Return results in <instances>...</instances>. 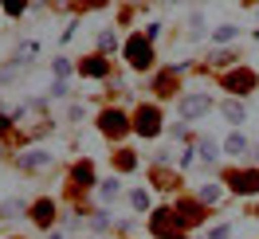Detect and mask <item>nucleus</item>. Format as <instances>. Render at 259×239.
<instances>
[{
  "label": "nucleus",
  "instance_id": "11",
  "mask_svg": "<svg viewBox=\"0 0 259 239\" xmlns=\"http://www.w3.org/2000/svg\"><path fill=\"white\" fill-rule=\"evenodd\" d=\"M79 75H87V79H106V75H110V63H106L102 55H87L79 63Z\"/></svg>",
  "mask_w": 259,
  "mask_h": 239
},
{
  "label": "nucleus",
  "instance_id": "20",
  "mask_svg": "<svg viewBox=\"0 0 259 239\" xmlns=\"http://www.w3.org/2000/svg\"><path fill=\"white\" fill-rule=\"evenodd\" d=\"M236 35H240V28H236V24H220V28L212 32V39H216V43H232Z\"/></svg>",
  "mask_w": 259,
  "mask_h": 239
},
{
  "label": "nucleus",
  "instance_id": "9",
  "mask_svg": "<svg viewBox=\"0 0 259 239\" xmlns=\"http://www.w3.org/2000/svg\"><path fill=\"white\" fill-rule=\"evenodd\" d=\"M28 216H32V223L35 227H44V231H51V223H55V200H35L32 208H28Z\"/></svg>",
  "mask_w": 259,
  "mask_h": 239
},
{
  "label": "nucleus",
  "instance_id": "16",
  "mask_svg": "<svg viewBox=\"0 0 259 239\" xmlns=\"http://www.w3.org/2000/svg\"><path fill=\"white\" fill-rule=\"evenodd\" d=\"M173 75H177V67H169L165 75H157V79H153V90H157V94H161V98L177 94V90H173Z\"/></svg>",
  "mask_w": 259,
  "mask_h": 239
},
{
  "label": "nucleus",
  "instance_id": "29",
  "mask_svg": "<svg viewBox=\"0 0 259 239\" xmlns=\"http://www.w3.org/2000/svg\"><path fill=\"white\" fill-rule=\"evenodd\" d=\"M102 4H106V0H87V8H102Z\"/></svg>",
  "mask_w": 259,
  "mask_h": 239
},
{
  "label": "nucleus",
  "instance_id": "32",
  "mask_svg": "<svg viewBox=\"0 0 259 239\" xmlns=\"http://www.w3.org/2000/svg\"><path fill=\"white\" fill-rule=\"evenodd\" d=\"M0 153H4V145H0Z\"/></svg>",
  "mask_w": 259,
  "mask_h": 239
},
{
  "label": "nucleus",
  "instance_id": "22",
  "mask_svg": "<svg viewBox=\"0 0 259 239\" xmlns=\"http://www.w3.org/2000/svg\"><path fill=\"white\" fill-rule=\"evenodd\" d=\"M118 47V32H114V28H102V32H98V51H114Z\"/></svg>",
  "mask_w": 259,
  "mask_h": 239
},
{
  "label": "nucleus",
  "instance_id": "25",
  "mask_svg": "<svg viewBox=\"0 0 259 239\" xmlns=\"http://www.w3.org/2000/svg\"><path fill=\"white\" fill-rule=\"evenodd\" d=\"M204 239H232V227H228V223H220V227L204 231Z\"/></svg>",
  "mask_w": 259,
  "mask_h": 239
},
{
  "label": "nucleus",
  "instance_id": "7",
  "mask_svg": "<svg viewBox=\"0 0 259 239\" xmlns=\"http://www.w3.org/2000/svg\"><path fill=\"white\" fill-rule=\"evenodd\" d=\"M98 129H102L106 137H126V129H134V122H130L122 110H102L98 114Z\"/></svg>",
  "mask_w": 259,
  "mask_h": 239
},
{
  "label": "nucleus",
  "instance_id": "1",
  "mask_svg": "<svg viewBox=\"0 0 259 239\" xmlns=\"http://www.w3.org/2000/svg\"><path fill=\"white\" fill-rule=\"evenodd\" d=\"M126 63L134 71H149L153 67V43H149L146 35H130L126 39Z\"/></svg>",
  "mask_w": 259,
  "mask_h": 239
},
{
  "label": "nucleus",
  "instance_id": "8",
  "mask_svg": "<svg viewBox=\"0 0 259 239\" xmlns=\"http://www.w3.org/2000/svg\"><path fill=\"white\" fill-rule=\"evenodd\" d=\"M228 188L232 192H240V196H255L259 192V169H236V173L228 176Z\"/></svg>",
  "mask_w": 259,
  "mask_h": 239
},
{
  "label": "nucleus",
  "instance_id": "23",
  "mask_svg": "<svg viewBox=\"0 0 259 239\" xmlns=\"http://www.w3.org/2000/svg\"><path fill=\"white\" fill-rule=\"evenodd\" d=\"M130 204H134V212H149V192L146 188H134V192H130Z\"/></svg>",
  "mask_w": 259,
  "mask_h": 239
},
{
  "label": "nucleus",
  "instance_id": "10",
  "mask_svg": "<svg viewBox=\"0 0 259 239\" xmlns=\"http://www.w3.org/2000/svg\"><path fill=\"white\" fill-rule=\"evenodd\" d=\"M177 220H181V227H196V223L204 220V208H200V200H177Z\"/></svg>",
  "mask_w": 259,
  "mask_h": 239
},
{
  "label": "nucleus",
  "instance_id": "28",
  "mask_svg": "<svg viewBox=\"0 0 259 239\" xmlns=\"http://www.w3.org/2000/svg\"><path fill=\"white\" fill-rule=\"evenodd\" d=\"M55 75H59V79H67V75H71V63H67V59H55Z\"/></svg>",
  "mask_w": 259,
  "mask_h": 239
},
{
  "label": "nucleus",
  "instance_id": "2",
  "mask_svg": "<svg viewBox=\"0 0 259 239\" xmlns=\"http://www.w3.org/2000/svg\"><path fill=\"white\" fill-rule=\"evenodd\" d=\"M149 231L157 239H181V220L173 208H157L153 216H149Z\"/></svg>",
  "mask_w": 259,
  "mask_h": 239
},
{
  "label": "nucleus",
  "instance_id": "19",
  "mask_svg": "<svg viewBox=\"0 0 259 239\" xmlns=\"http://www.w3.org/2000/svg\"><path fill=\"white\" fill-rule=\"evenodd\" d=\"M196 200H200V204H220V184H200Z\"/></svg>",
  "mask_w": 259,
  "mask_h": 239
},
{
  "label": "nucleus",
  "instance_id": "4",
  "mask_svg": "<svg viewBox=\"0 0 259 239\" xmlns=\"http://www.w3.org/2000/svg\"><path fill=\"white\" fill-rule=\"evenodd\" d=\"M134 133L157 137V133H161V110H157V106H138V114H134Z\"/></svg>",
  "mask_w": 259,
  "mask_h": 239
},
{
  "label": "nucleus",
  "instance_id": "24",
  "mask_svg": "<svg viewBox=\"0 0 259 239\" xmlns=\"http://www.w3.org/2000/svg\"><path fill=\"white\" fill-rule=\"evenodd\" d=\"M0 8H4V16H20L28 8V0H0Z\"/></svg>",
  "mask_w": 259,
  "mask_h": 239
},
{
  "label": "nucleus",
  "instance_id": "18",
  "mask_svg": "<svg viewBox=\"0 0 259 239\" xmlns=\"http://www.w3.org/2000/svg\"><path fill=\"white\" fill-rule=\"evenodd\" d=\"M118 192H122V180H118V176H110V180H102L98 200H102V204H110V200H118Z\"/></svg>",
  "mask_w": 259,
  "mask_h": 239
},
{
  "label": "nucleus",
  "instance_id": "26",
  "mask_svg": "<svg viewBox=\"0 0 259 239\" xmlns=\"http://www.w3.org/2000/svg\"><path fill=\"white\" fill-rule=\"evenodd\" d=\"M91 227H95V231H106V227H110V220H106V212H95V220H91Z\"/></svg>",
  "mask_w": 259,
  "mask_h": 239
},
{
  "label": "nucleus",
  "instance_id": "31",
  "mask_svg": "<svg viewBox=\"0 0 259 239\" xmlns=\"http://www.w3.org/2000/svg\"><path fill=\"white\" fill-rule=\"evenodd\" d=\"M4 126H8V114H0V129H4Z\"/></svg>",
  "mask_w": 259,
  "mask_h": 239
},
{
  "label": "nucleus",
  "instance_id": "12",
  "mask_svg": "<svg viewBox=\"0 0 259 239\" xmlns=\"http://www.w3.org/2000/svg\"><path fill=\"white\" fill-rule=\"evenodd\" d=\"M71 180H75V188H91V184H95V165H91V161H79V165L71 169Z\"/></svg>",
  "mask_w": 259,
  "mask_h": 239
},
{
  "label": "nucleus",
  "instance_id": "17",
  "mask_svg": "<svg viewBox=\"0 0 259 239\" xmlns=\"http://www.w3.org/2000/svg\"><path fill=\"white\" fill-rule=\"evenodd\" d=\"M196 157L204 161V165H212V161H220V145L212 141V137H204V141L196 145Z\"/></svg>",
  "mask_w": 259,
  "mask_h": 239
},
{
  "label": "nucleus",
  "instance_id": "3",
  "mask_svg": "<svg viewBox=\"0 0 259 239\" xmlns=\"http://www.w3.org/2000/svg\"><path fill=\"white\" fill-rule=\"evenodd\" d=\"M208 110H212V98L204 90H193V94H185L177 102V114L185 122H200V118H208Z\"/></svg>",
  "mask_w": 259,
  "mask_h": 239
},
{
  "label": "nucleus",
  "instance_id": "13",
  "mask_svg": "<svg viewBox=\"0 0 259 239\" xmlns=\"http://www.w3.org/2000/svg\"><path fill=\"white\" fill-rule=\"evenodd\" d=\"M224 153H228V157H243V153H251V145H247V137H243L240 129H236V133H228Z\"/></svg>",
  "mask_w": 259,
  "mask_h": 239
},
{
  "label": "nucleus",
  "instance_id": "34",
  "mask_svg": "<svg viewBox=\"0 0 259 239\" xmlns=\"http://www.w3.org/2000/svg\"><path fill=\"white\" fill-rule=\"evenodd\" d=\"M255 216H259V212H255Z\"/></svg>",
  "mask_w": 259,
  "mask_h": 239
},
{
  "label": "nucleus",
  "instance_id": "5",
  "mask_svg": "<svg viewBox=\"0 0 259 239\" xmlns=\"http://www.w3.org/2000/svg\"><path fill=\"white\" fill-rule=\"evenodd\" d=\"M224 86L232 90V94H251V90L259 86V75L251 71V67H236V71L224 75Z\"/></svg>",
  "mask_w": 259,
  "mask_h": 239
},
{
  "label": "nucleus",
  "instance_id": "27",
  "mask_svg": "<svg viewBox=\"0 0 259 239\" xmlns=\"http://www.w3.org/2000/svg\"><path fill=\"white\" fill-rule=\"evenodd\" d=\"M51 94H55V98H67V94H71V90H67V82L59 79V82H51Z\"/></svg>",
  "mask_w": 259,
  "mask_h": 239
},
{
  "label": "nucleus",
  "instance_id": "6",
  "mask_svg": "<svg viewBox=\"0 0 259 239\" xmlns=\"http://www.w3.org/2000/svg\"><path fill=\"white\" fill-rule=\"evenodd\" d=\"M20 173H44V169H51L55 165V153H48V149H24L16 157Z\"/></svg>",
  "mask_w": 259,
  "mask_h": 239
},
{
  "label": "nucleus",
  "instance_id": "21",
  "mask_svg": "<svg viewBox=\"0 0 259 239\" xmlns=\"http://www.w3.org/2000/svg\"><path fill=\"white\" fill-rule=\"evenodd\" d=\"M114 165H118V173H134V169H138V157H134L130 149H122V153L114 157Z\"/></svg>",
  "mask_w": 259,
  "mask_h": 239
},
{
  "label": "nucleus",
  "instance_id": "15",
  "mask_svg": "<svg viewBox=\"0 0 259 239\" xmlns=\"http://www.w3.org/2000/svg\"><path fill=\"white\" fill-rule=\"evenodd\" d=\"M24 212H28V208H24V200H20V196H8V200L0 204V220H20Z\"/></svg>",
  "mask_w": 259,
  "mask_h": 239
},
{
  "label": "nucleus",
  "instance_id": "33",
  "mask_svg": "<svg viewBox=\"0 0 259 239\" xmlns=\"http://www.w3.org/2000/svg\"><path fill=\"white\" fill-rule=\"evenodd\" d=\"M173 4H181V0H173Z\"/></svg>",
  "mask_w": 259,
  "mask_h": 239
},
{
  "label": "nucleus",
  "instance_id": "30",
  "mask_svg": "<svg viewBox=\"0 0 259 239\" xmlns=\"http://www.w3.org/2000/svg\"><path fill=\"white\" fill-rule=\"evenodd\" d=\"M48 239H63V231H48Z\"/></svg>",
  "mask_w": 259,
  "mask_h": 239
},
{
  "label": "nucleus",
  "instance_id": "14",
  "mask_svg": "<svg viewBox=\"0 0 259 239\" xmlns=\"http://www.w3.org/2000/svg\"><path fill=\"white\" fill-rule=\"evenodd\" d=\"M220 114H224L232 126H243V118H247V106H243V102H236V98H228L224 106H220Z\"/></svg>",
  "mask_w": 259,
  "mask_h": 239
}]
</instances>
